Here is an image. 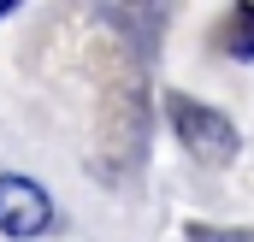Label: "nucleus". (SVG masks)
I'll return each instance as SVG.
<instances>
[{"instance_id":"nucleus-4","label":"nucleus","mask_w":254,"mask_h":242,"mask_svg":"<svg viewBox=\"0 0 254 242\" xmlns=\"http://www.w3.org/2000/svg\"><path fill=\"white\" fill-rule=\"evenodd\" d=\"M201 242H254V231H195Z\"/></svg>"},{"instance_id":"nucleus-2","label":"nucleus","mask_w":254,"mask_h":242,"mask_svg":"<svg viewBox=\"0 0 254 242\" xmlns=\"http://www.w3.org/2000/svg\"><path fill=\"white\" fill-rule=\"evenodd\" d=\"M54 225V201L48 189L30 178H0V231L6 237H42Z\"/></svg>"},{"instance_id":"nucleus-3","label":"nucleus","mask_w":254,"mask_h":242,"mask_svg":"<svg viewBox=\"0 0 254 242\" xmlns=\"http://www.w3.org/2000/svg\"><path fill=\"white\" fill-rule=\"evenodd\" d=\"M237 30V42H231V54L237 60H254V6H237L231 12V24H225V36Z\"/></svg>"},{"instance_id":"nucleus-1","label":"nucleus","mask_w":254,"mask_h":242,"mask_svg":"<svg viewBox=\"0 0 254 242\" xmlns=\"http://www.w3.org/2000/svg\"><path fill=\"white\" fill-rule=\"evenodd\" d=\"M166 119L184 136V148L207 166H225L237 154V124L225 113H213V107H201V101H190V95H166Z\"/></svg>"},{"instance_id":"nucleus-5","label":"nucleus","mask_w":254,"mask_h":242,"mask_svg":"<svg viewBox=\"0 0 254 242\" xmlns=\"http://www.w3.org/2000/svg\"><path fill=\"white\" fill-rule=\"evenodd\" d=\"M6 12H12V6H0V18H6Z\"/></svg>"}]
</instances>
